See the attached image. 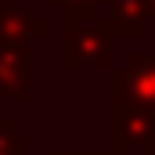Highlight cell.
<instances>
[{
    "instance_id": "obj_4",
    "label": "cell",
    "mask_w": 155,
    "mask_h": 155,
    "mask_svg": "<svg viewBox=\"0 0 155 155\" xmlns=\"http://www.w3.org/2000/svg\"><path fill=\"white\" fill-rule=\"evenodd\" d=\"M0 97L18 101V105L33 97V58H29V51L0 47Z\"/></svg>"
},
{
    "instance_id": "obj_9",
    "label": "cell",
    "mask_w": 155,
    "mask_h": 155,
    "mask_svg": "<svg viewBox=\"0 0 155 155\" xmlns=\"http://www.w3.org/2000/svg\"><path fill=\"white\" fill-rule=\"evenodd\" d=\"M148 22H155V0H148Z\"/></svg>"
},
{
    "instance_id": "obj_8",
    "label": "cell",
    "mask_w": 155,
    "mask_h": 155,
    "mask_svg": "<svg viewBox=\"0 0 155 155\" xmlns=\"http://www.w3.org/2000/svg\"><path fill=\"white\" fill-rule=\"evenodd\" d=\"M47 155H112V152H61V148H51Z\"/></svg>"
},
{
    "instance_id": "obj_11",
    "label": "cell",
    "mask_w": 155,
    "mask_h": 155,
    "mask_svg": "<svg viewBox=\"0 0 155 155\" xmlns=\"http://www.w3.org/2000/svg\"><path fill=\"white\" fill-rule=\"evenodd\" d=\"M0 7H11V0H0Z\"/></svg>"
},
{
    "instance_id": "obj_2",
    "label": "cell",
    "mask_w": 155,
    "mask_h": 155,
    "mask_svg": "<svg viewBox=\"0 0 155 155\" xmlns=\"http://www.w3.org/2000/svg\"><path fill=\"white\" fill-rule=\"evenodd\" d=\"M108 97L116 108H134L155 119V51H130L126 61L112 69Z\"/></svg>"
},
{
    "instance_id": "obj_6",
    "label": "cell",
    "mask_w": 155,
    "mask_h": 155,
    "mask_svg": "<svg viewBox=\"0 0 155 155\" xmlns=\"http://www.w3.org/2000/svg\"><path fill=\"white\" fill-rule=\"evenodd\" d=\"M101 22L108 25L112 36H144L148 29V0H105Z\"/></svg>"
},
{
    "instance_id": "obj_7",
    "label": "cell",
    "mask_w": 155,
    "mask_h": 155,
    "mask_svg": "<svg viewBox=\"0 0 155 155\" xmlns=\"http://www.w3.org/2000/svg\"><path fill=\"white\" fill-rule=\"evenodd\" d=\"M0 155H29V137L18 134L7 116H0Z\"/></svg>"
},
{
    "instance_id": "obj_3",
    "label": "cell",
    "mask_w": 155,
    "mask_h": 155,
    "mask_svg": "<svg viewBox=\"0 0 155 155\" xmlns=\"http://www.w3.org/2000/svg\"><path fill=\"white\" fill-rule=\"evenodd\" d=\"M112 155L126 152H155V119L134 108L112 105Z\"/></svg>"
},
{
    "instance_id": "obj_5",
    "label": "cell",
    "mask_w": 155,
    "mask_h": 155,
    "mask_svg": "<svg viewBox=\"0 0 155 155\" xmlns=\"http://www.w3.org/2000/svg\"><path fill=\"white\" fill-rule=\"evenodd\" d=\"M47 33V22L33 15L29 7H0V47H15V51H29V43Z\"/></svg>"
},
{
    "instance_id": "obj_1",
    "label": "cell",
    "mask_w": 155,
    "mask_h": 155,
    "mask_svg": "<svg viewBox=\"0 0 155 155\" xmlns=\"http://www.w3.org/2000/svg\"><path fill=\"white\" fill-rule=\"evenodd\" d=\"M112 33L97 18H61V65L76 69H105L112 72Z\"/></svg>"
},
{
    "instance_id": "obj_10",
    "label": "cell",
    "mask_w": 155,
    "mask_h": 155,
    "mask_svg": "<svg viewBox=\"0 0 155 155\" xmlns=\"http://www.w3.org/2000/svg\"><path fill=\"white\" fill-rule=\"evenodd\" d=\"M126 155H155V152H126Z\"/></svg>"
}]
</instances>
